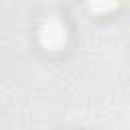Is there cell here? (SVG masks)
<instances>
[{
  "instance_id": "6da1fadb",
  "label": "cell",
  "mask_w": 130,
  "mask_h": 130,
  "mask_svg": "<svg viewBox=\"0 0 130 130\" xmlns=\"http://www.w3.org/2000/svg\"><path fill=\"white\" fill-rule=\"evenodd\" d=\"M41 43L47 49H59L65 43V28L59 20H47L41 28Z\"/></svg>"
},
{
  "instance_id": "7a4b0ae2",
  "label": "cell",
  "mask_w": 130,
  "mask_h": 130,
  "mask_svg": "<svg viewBox=\"0 0 130 130\" xmlns=\"http://www.w3.org/2000/svg\"><path fill=\"white\" fill-rule=\"evenodd\" d=\"M118 0H89V8L93 12H108L116 6Z\"/></svg>"
}]
</instances>
